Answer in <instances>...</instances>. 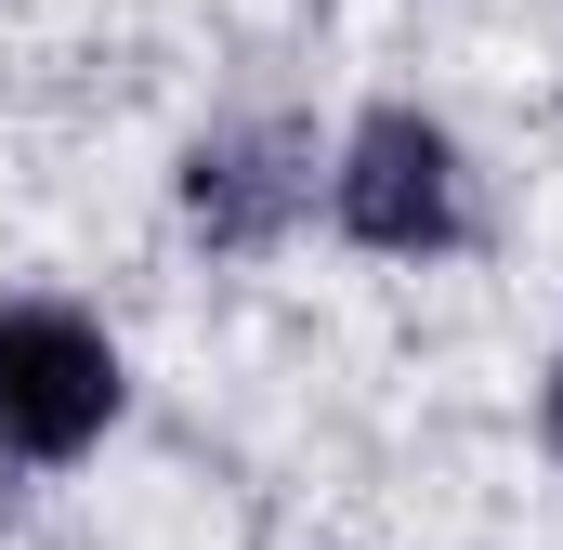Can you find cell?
I'll list each match as a JSON object with an SVG mask.
<instances>
[{"mask_svg":"<svg viewBox=\"0 0 563 550\" xmlns=\"http://www.w3.org/2000/svg\"><path fill=\"white\" fill-rule=\"evenodd\" d=\"M328 210H341V237H354V250L420 263V250H445V237H459V144L432 132L420 106L354 119L341 170H328Z\"/></svg>","mask_w":563,"mask_h":550,"instance_id":"2","label":"cell"},{"mask_svg":"<svg viewBox=\"0 0 563 550\" xmlns=\"http://www.w3.org/2000/svg\"><path fill=\"white\" fill-rule=\"evenodd\" d=\"M551 459H563V381H551Z\"/></svg>","mask_w":563,"mask_h":550,"instance_id":"4","label":"cell"},{"mask_svg":"<svg viewBox=\"0 0 563 550\" xmlns=\"http://www.w3.org/2000/svg\"><path fill=\"white\" fill-rule=\"evenodd\" d=\"M119 419V354L66 301H0V446L13 459H79Z\"/></svg>","mask_w":563,"mask_h":550,"instance_id":"1","label":"cell"},{"mask_svg":"<svg viewBox=\"0 0 563 550\" xmlns=\"http://www.w3.org/2000/svg\"><path fill=\"white\" fill-rule=\"evenodd\" d=\"M184 210H197L223 250H263L288 210H301V144L288 132H210L184 157Z\"/></svg>","mask_w":563,"mask_h":550,"instance_id":"3","label":"cell"}]
</instances>
